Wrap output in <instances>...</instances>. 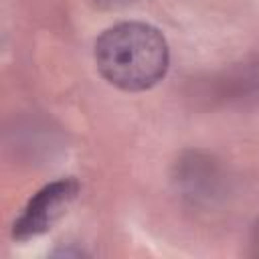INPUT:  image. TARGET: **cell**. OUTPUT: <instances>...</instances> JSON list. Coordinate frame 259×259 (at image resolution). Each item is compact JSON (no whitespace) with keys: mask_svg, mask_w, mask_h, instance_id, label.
Wrapping results in <instances>:
<instances>
[{"mask_svg":"<svg viewBox=\"0 0 259 259\" xmlns=\"http://www.w3.org/2000/svg\"><path fill=\"white\" fill-rule=\"evenodd\" d=\"M99 2H107V4H117V2H125V0H99Z\"/></svg>","mask_w":259,"mask_h":259,"instance_id":"3957f363","label":"cell"},{"mask_svg":"<svg viewBox=\"0 0 259 259\" xmlns=\"http://www.w3.org/2000/svg\"><path fill=\"white\" fill-rule=\"evenodd\" d=\"M79 194V182L75 178H61L40 188L16 219L12 235L18 241H26L47 233L71 206Z\"/></svg>","mask_w":259,"mask_h":259,"instance_id":"7a4b0ae2","label":"cell"},{"mask_svg":"<svg viewBox=\"0 0 259 259\" xmlns=\"http://www.w3.org/2000/svg\"><path fill=\"white\" fill-rule=\"evenodd\" d=\"M95 65L101 77L125 91L154 87L168 71L170 51L164 34L146 22H119L95 42Z\"/></svg>","mask_w":259,"mask_h":259,"instance_id":"6da1fadb","label":"cell"}]
</instances>
